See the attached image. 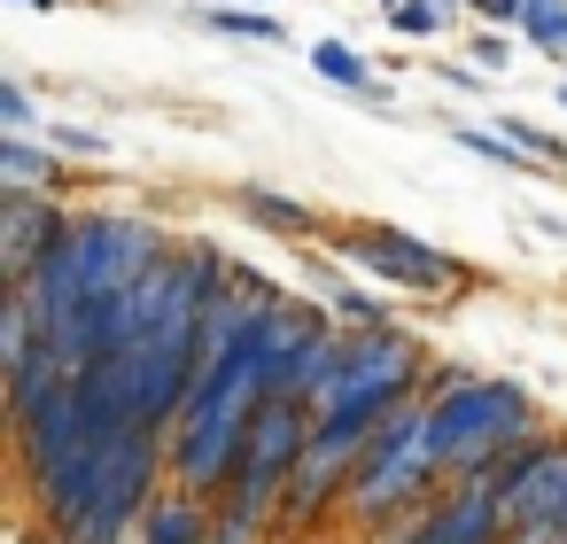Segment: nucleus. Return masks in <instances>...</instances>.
<instances>
[{"instance_id": "1", "label": "nucleus", "mask_w": 567, "mask_h": 544, "mask_svg": "<svg viewBox=\"0 0 567 544\" xmlns=\"http://www.w3.org/2000/svg\"><path fill=\"white\" fill-rule=\"evenodd\" d=\"M272 389H280V373H272V358H265L257 335H249L210 381H195L187 412L172 420V482L195 490V497H218V490L234 482L241 443H249V420H257V404H265Z\"/></svg>"}, {"instance_id": "2", "label": "nucleus", "mask_w": 567, "mask_h": 544, "mask_svg": "<svg viewBox=\"0 0 567 544\" xmlns=\"http://www.w3.org/2000/svg\"><path fill=\"white\" fill-rule=\"evenodd\" d=\"M164 474H172V435L164 428H148V420L110 428L102 466H94V497L55 544H125V528H141L148 505L164 497Z\"/></svg>"}, {"instance_id": "3", "label": "nucleus", "mask_w": 567, "mask_h": 544, "mask_svg": "<svg viewBox=\"0 0 567 544\" xmlns=\"http://www.w3.org/2000/svg\"><path fill=\"white\" fill-rule=\"evenodd\" d=\"M544 412L520 381H482V373H443L435 389V443H443V466L451 482H466L474 466L505 459L520 435H536Z\"/></svg>"}, {"instance_id": "4", "label": "nucleus", "mask_w": 567, "mask_h": 544, "mask_svg": "<svg viewBox=\"0 0 567 544\" xmlns=\"http://www.w3.org/2000/svg\"><path fill=\"white\" fill-rule=\"evenodd\" d=\"M435 482H451V466H443V443H435V397L420 389L381 420V435H373V451H365V466L350 482V513L389 521L396 505H427Z\"/></svg>"}, {"instance_id": "5", "label": "nucleus", "mask_w": 567, "mask_h": 544, "mask_svg": "<svg viewBox=\"0 0 567 544\" xmlns=\"http://www.w3.org/2000/svg\"><path fill=\"white\" fill-rule=\"evenodd\" d=\"M420 373H427V350H420L404 327L350 335V358H342V373L327 381L319 420H381V412H396L404 397H420Z\"/></svg>"}, {"instance_id": "6", "label": "nucleus", "mask_w": 567, "mask_h": 544, "mask_svg": "<svg viewBox=\"0 0 567 544\" xmlns=\"http://www.w3.org/2000/svg\"><path fill=\"white\" fill-rule=\"evenodd\" d=\"M381 420H389V412H381ZM381 420H319L311 451H303V459H296V474H288L280 536H303L327 505H350V482H358V466H365V451H373Z\"/></svg>"}, {"instance_id": "7", "label": "nucleus", "mask_w": 567, "mask_h": 544, "mask_svg": "<svg viewBox=\"0 0 567 544\" xmlns=\"http://www.w3.org/2000/svg\"><path fill=\"white\" fill-rule=\"evenodd\" d=\"M63 249H71L79 280H86V304H102V296H125L172 242L148 218H133V211H79L71 234H63Z\"/></svg>"}, {"instance_id": "8", "label": "nucleus", "mask_w": 567, "mask_h": 544, "mask_svg": "<svg viewBox=\"0 0 567 544\" xmlns=\"http://www.w3.org/2000/svg\"><path fill=\"white\" fill-rule=\"evenodd\" d=\"M342 257H350L358 273L389 280V288H412V296H451V288H466L458 257H443L435 242H420V234H404V226H350Z\"/></svg>"}, {"instance_id": "9", "label": "nucleus", "mask_w": 567, "mask_h": 544, "mask_svg": "<svg viewBox=\"0 0 567 544\" xmlns=\"http://www.w3.org/2000/svg\"><path fill=\"white\" fill-rule=\"evenodd\" d=\"M311 435H319V404H303V397H265L257 404V420H249V443H241V482H280L288 490V474H296V459L311 451Z\"/></svg>"}, {"instance_id": "10", "label": "nucleus", "mask_w": 567, "mask_h": 544, "mask_svg": "<svg viewBox=\"0 0 567 544\" xmlns=\"http://www.w3.org/2000/svg\"><path fill=\"white\" fill-rule=\"evenodd\" d=\"M71 234V211L48 195H0V288L40 273V257Z\"/></svg>"}, {"instance_id": "11", "label": "nucleus", "mask_w": 567, "mask_h": 544, "mask_svg": "<svg viewBox=\"0 0 567 544\" xmlns=\"http://www.w3.org/2000/svg\"><path fill=\"white\" fill-rule=\"evenodd\" d=\"M497 536H513L505 528V505L489 490H451L435 505H412V528L396 544H497Z\"/></svg>"}, {"instance_id": "12", "label": "nucleus", "mask_w": 567, "mask_h": 544, "mask_svg": "<svg viewBox=\"0 0 567 544\" xmlns=\"http://www.w3.org/2000/svg\"><path fill=\"white\" fill-rule=\"evenodd\" d=\"M350 335L358 327H342V319H327L296 358H288V373H280V397H303V404H319L327 397V381L342 373V358H350Z\"/></svg>"}, {"instance_id": "13", "label": "nucleus", "mask_w": 567, "mask_h": 544, "mask_svg": "<svg viewBox=\"0 0 567 544\" xmlns=\"http://www.w3.org/2000/svg\"><path fill=\"white\" fill-rule=\"evenodd\" d=\"M141 544H210V497H195V490H179V482H172V490L148 505Z\"/></svg>"}, {"instance_id": "14", "label": "nucleus", "mask_w": 567, "mask_h": 544, "mask_svg": "<svg viewBox=\"0 0 567 544\" xmlns=\"http://www.w3.org/2000/svg\"><path fill=\"white\" fill-rule=\"evenodd\" d=\"M63 179V156H48L40 141H9L0 133V195H48Z\"/></svg>"}, {"instance_id": "15", "label": "nucleus", "mask_w": 567, "mask_h": 544, "mask_svg": "<svg viewBox=\"0 0 567 544\" xmlns=\"http://www.w3.org/2000/svg\"><path fill=\"white\" fill-rule=\"evenodd\" d=\"M311 265V257H303ZM311 280H319V296H327V311L342 319V327H358V335H373V327H396V311L381 304V296H365L358 280H342V273H327V265H311Z\"/></svg>"}, {"instance_id": "16", "label": "nucleus", "mask_w": 567, "mask_h": 544, "mask_svg": "<svg viewBox=\"0 0 567 544\" xmlns=\"http://www.w3.org/2000/svg\"><path fill=\"white\" fill-rule=\"evenodd\" d=\"M311 71H319L327 86L358 94V102H389V86L373 79V63H365L358 48H342V40H311Z\"/></svg>"}, {"instance_id": "17", "label": "nucleus", "mask_w": 567, "mask_h": 544, "mask_svg": "<svg viewBox=\"0 0 567 544\" xmlns=\"http://www.w3.org/2000/svg\"><path fill=\"white\" fill-rule=\"evenodd\" d=\"M234 211H241L249 226H265V234H311V226H319L311 203H288V195H272V187H241Z\"/></svg>"}, {"instance_id": "18", "label": "nucleus", "mask_w": 567, "mask_h": 544, "mask_svg": "<svg viewBox=\"0 0 567 544\" xmlns=\"http://www.w3.org/2000/svg\"><path fill=\"white\" fill-rule=\"evenodd\" d=\"M458 17V0H389V32L396 40H435Z\"/></svg>"}, {"instance_id": "19", "label": "nucleus", "mask_w": 567, "mask_h": 544, "mask_svg": "<svg viewBox=\"0 0 567 544\" xmlns=\"http://www.w3.org/2000/svg\"><path fill=\"white\" fill-rule=\"evenodd\" d=\"M195 24L203 32H226V40H288V24L272 9H203Z\"/></svg>"}, {"instance_id": "20", "label": "nucleus", "mask_w": 567, "mask_h": 544, "mask_svg": "<svg viewBox=\"0 0 567 544\" xmlns=\"http://www.w3.org/2000/svg\"><path fill=\"white\" fill-rule=\"evenodd\" d=\"M280 528V513H249V505H210V544H265Z\"/></svg>"}, {"instance_id": "21", "label": "nucleus", "mask_w": 567, "mask_h": 544, "mask_svg": "<svg viewBox=\"0 0 567 544\" xmlns=\"http://www.w3.org/2000/svg\"><path fill=\"white\" fill-rule=\"evenodd\" d=\"M451 141L474 148V156H489V164H505V172H551V164H536L528 148H513L505 133H482V125H451Z\"/></svg>"}, {"instance_id": "22", "label": "nucleus", "mask_w": 567, "mask_h": 544, "mask_svg": "<svg viewBox=\"0 0 567 544\" xmlns=\"http://www.w3.org/2000/svg\"><path fill=\"white\" fill-rule=\"evenodd\" d=\"M520 32H528V40H536L551 63H567V0H528Z\"/></svg>"}, {"instance_id": "23", "label": "nucleus", "mask_w": 567, "mask_h": 544, "mask_svg": "<svg viewBox=\"0 0 567 544\" xmlns=\"http://www.w3.org/2000/svg\"><path fill=\"white\" fill-rule=\"evenodd\" d=\"M497 133H505L513 148H528L536 164H567V141H559V133H536L528 117H497Z\"/></svg>"}, {"instance_id": "24", "label": "nucleus", "mask_w": 567, "mask_h": 544, "mask_svg": "<svg viewBox=\"0 0 567 544\" xmlns=\"http://www.w3.org/2000/svg\"><path fill=\"white\" fill-rule=\"evenodd\" d=\"M0 133L9 141H32V94L17 79H0Z\"/></svg>"}, {"instance_id": "25", "label": "nucleus", "mask_w": 567, "mask_h": 544, "mask_svg": "<svg viewBox=\"0 0 567 544\" xmlns=\"http://www.w3.org/2000/svg\"><path fill=\"white\" fill-rule=\"evenodd\" d=\"M48 148H55V156H86V164H102V156H110V141H102V133H86V125H55V133H48Z\"/></svg>"}, {"instance_id": "26", "label": "nucleus", "mask_w": 567, "mask_h": 544, "mask_svg": "<svg viewBox=\"0 0 567 544\" xmlns=\"http://www.w3.org/2000/svg\"><path fill=\"white\" fill-rule=\"evenodd\" d=\"M505 63H513V40H505V32L489 24V32L474 40V71H505Z\"/></svg>"}, {"instance_id": "27", "label": "nucleus", "mask_w": 567, "mask_h": 544, "mask_svg": "<svg viewBox=\"0 0 567 544\" xmlns=\"http://www.w3.org/2000/svg\"><path fill=\"white\" fill-rule=\"evenodd\" d=\"M466 9H474L482 24H520V17H528V0H466Z\"/></svg>"}, {"instance_id": "28", "label": "nucleus", "mask_w": 567, "mask_h": 544, "mask_svg": "<svg viewBox=\"0 0 567 544\" xmlns=\"http://www.w3.org/2000/svg\"><path fill=\"white\" fill-rule=\"evenodd\" d=\"M443 86H458V94H482V71H466V63H451V71H443Z\"/></svg>"}, {"instance_id": "29", "label": "nucleus", "mask_w": 567, "mask_h": 544, "mask_svg": "<svg viewBox=\"0 0 567 544\" xmlns=\"http://www.w3.org/2000/svg\"><path fill=\"white\" fill-rule=\"evenodd\" d=\"M17 9H63V0H17Z\"/></svg>"}, {"instance_id": "30", "label": "nucleus", "mask_w": 567, "mask_h": 544, "mask_svg": "<svg viewBox=\"0 0 567 544\" xmlns=\"http://www.w3.org/2000/svg\"><path fill=\"white\" fill-rule=\"evenodd\" d=\"M559 110H567V86H559Z\"/></svg>"}]
</instances>
